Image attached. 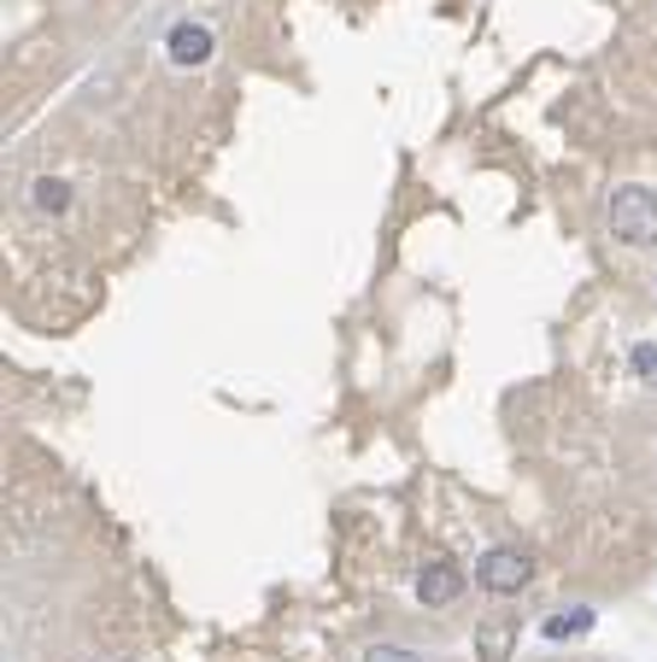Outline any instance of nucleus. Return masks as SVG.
Wrapping results in <instances>:
<instances>
[{
	"label": "nucleus",
	"instance_id": "f257e3e1",
	"mask_svg": "<svg viewBox=\"0 0 657 662\" xmlns=\"http://www.w3.org/2000/svg\"><path fill=\"white\" fill-rule=\"evenodd\" d=\"M605 223H610V235L623 241V246H651L657 241V194L651 189H616L610 205H605Z\"/></svg>",
	"mask_w": 657,
	"mask_h": 662
},
{
	"label": "nucleus",
	"instance_id": "f03ea898",
	"mask_svg": "<svg viewBox=\"0 0 657 662\" xmlns=\"http://www.w3.org/2000/svg\"><path fill=\"white\" fill-rule=\"evenodd\" d=\"M476 581H482V592H493V598H511V592H523V587L534 581V557L499 546V551H487L482 563H476Z\"/></svg>",
	"mask_w": 657,
	"mask_h": 662
},
{
	"label": "nucleus",
	"instance_id": "7ed1b4c3",
	"mask_svg": "<svg viewBox=\"0 0 657 662\" xmlns=\"http://www.w3.org/2000/svg\"><path fill=\"white\" fill-rule=\"evenodd\" d=\"M164 53H171V65H205L212 59V30L205 24H176L171 35H164Z\"/></svg>",
	"mask_w": 657,
	"mask_h": 662
},
{
	"label": "nucleus",
	"instance_id": "20e7f679",
	"mask_svg": "<svg viewBox=\"0 0 657 662\" xmlns=\"http://www.w3.org/2000/svg\"><path fill=\"white\" fill-rule=\"evenodd\" d=\"M464 592V574L452 569V563H428L423 574H417V598L428 610H441V604H452V598Z\"/></svg>",
	"mask_w": 657,
	"mask_h": 662
},
{
	"label": "nucleus",
	"instance_id": "39448f33",
	"mask_svg": "<svg viewBox=\"0 0 657 662\" xmlns=\"http://www.w3.org/2000/svg\"><path fill=\"white\" fill-rule=\"evenodd\" d=\"M587 628H593V610H587V604H575L569 615H546V628H540V633H546V639H582Z\"/></svg>",
	"mask_w": 657,
	"mask_h": 662
},
{
	"label": "nucleus",
	"instance_id": "423d86ee",
	"mask_svg": "<svg viewBox=\"0 0 657 662\" xmlns=\"http://www.w3.org/2000/svg\"><path fill=\"white\" fill-rule=\"evenodd\" d=\"M30 200H36V212H65L71 189H65V182H53V176H41L36 189H30Z\"/></svg>",
	"mask_w": 657,
	"mask_h": 662
},
{
	"label": "nucleus",
	"instance_id": "0eeeda50",
	"mask_svg": "<svg viewBox=\"0 0 657 662\" xmlns=\"http://www.w3.org/2000/svg\"><path fill=\"white\" fill-rule=\"evenodd\" d=\"M628 364H634V376H640L646 387H657V340H640L628 352Z\"/></svg>",
	"mask_w": 657,
	"mask_h": 662
},
{
	"label": "nucleus",
	"instance_id": "6e6552de",
	"mask_svg": "<svg viewBox=\"0 0 657 662\" xmlns=\"http://www.w3.org/2000/svg\"><path fill=\"white\" fill-rule=\"evenodd\" d=\"M511 651V633H482V662H505Z\"/></svg>",
	"mask_w": 657,
	"mask_h": 662
},
{
	"label": "nucleus",
	"instance_id": "1a4fd4ad",
	"mask_svg": "<svg viewBox=\"0 0 657 662\" xmlns=\"http://www.w3.org/2000/svg\"><path fill=\"white\" fill-rule=\"evenodd\" d=\"M370 662H417V656L400 651V645H376V651H370Z\"/></svg>",
	"mask_w": 657,
	"mask_h": 662
},
{
	"label": "nucleus",
	"instance_id": "9d476101",
	"mask_svg": "<svg viewBox=\"0 0 657 662\" xmlns=\"http://www.w3.org/2000/svg\"><path fill=\"white\" fill-rule=\"evenodd\" d=\"M118 662H130V656H118Z\"/></svg>",
	"mask_w": 657,
	"mask_h": 662
}]
</instances>
